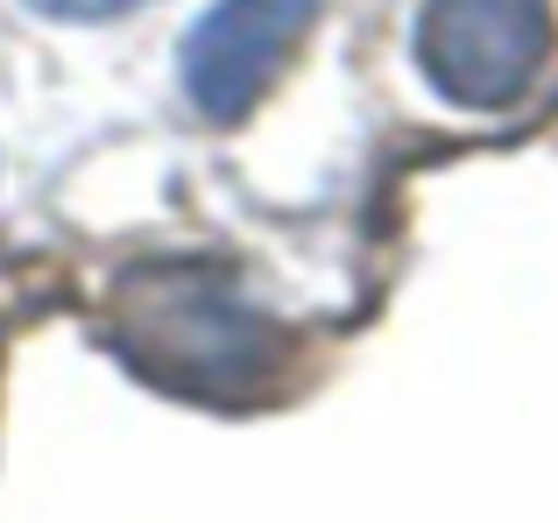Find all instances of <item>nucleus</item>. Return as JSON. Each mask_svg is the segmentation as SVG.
<instances>
[{
    "instance_id": "f257e3e1",
    "label": "nucleus",
    "mask_w": 558,
    "mask_h": 523,
    "mask_svg": "<svg viewBox=\"0 0 558 523\" xmlns=\"http://www.w3.org/2000/svg\"><path fill=\"white\" fill-rule=\"evenodd\" d=\"M128 354L184 397L241 403L269 389L290 340L227 290L198 283V276H163L156 290L128 297Z\"/></svg>"
},
{
    "instance_id": "f03ea898",
    "label": "nucleus",
    "mask_w": 558,
    "mask_h": 523,
    "mask_svg": "<svg viewBox=\"0 0 558 523\" xmlns=\"http://www.w3.org/2000/svg\"><path fill=\"white\" fill-rule=\"evenodd\" d=\"M551 42L545 0H424L417 64L460 107H509L531 93Z\"/></svg>"
},
{
    "instance_id": "7ed1b4c3",
    "label": "nucleus",
    "mask_w": 558,
    "mask_h": 523,
    "mask_svg": "<svg viewBox=\"0 0 558 523\" xmlns=\"http://www.w3.org/2000/svg\"><path fill=\"white\" fill-rule=\"evenodd\" d=\"M312 22V0H219L184 42V85L213 121H241L262 85L283 71L290 42Z\"/></svg>"
}]
</instances>
